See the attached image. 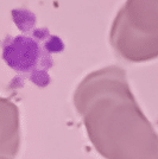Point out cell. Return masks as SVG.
<instances>
[{
  "label": "cell",
  "mask_w": 158,
  "mask_h": 159,
  "mask_svg": "<svg viewBox=\"0 0 158 159\" xmlns=\"http://www.w3.org/2000/svg\"><path fill=\"white\" fill-rule=\"evenodd\" d=\"M111 37L130 60L158 56V0H127L114 19Z\"/></svg>",
  "instance_id": "cell-1"
},
{
  "label": "cell",
  "mask_w": 158,
  "mask_h": 159,
  "mask_svg": "<svg viewBox=\"0 0 158 159\" xmlns=\"http://www.w3.org/2000/svg\"><path fill=\"white\" fill-rule=\"evenodd\" d=\"M20 52L14 49H6L5 51V58L7 60L8 64L20 70H26L31 68L36 58L35 53V45L30 43V40H23L19 43Z\"/></svg>",
  "instance_id": "cell-2"
}]
</instances>
